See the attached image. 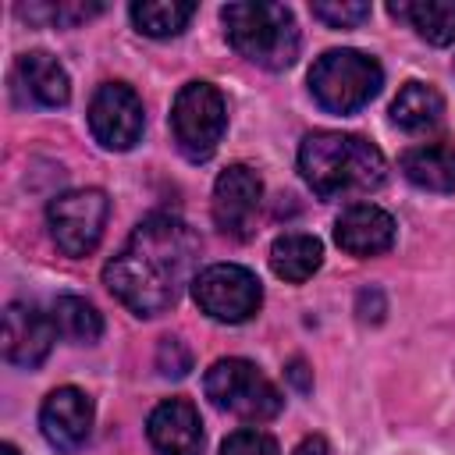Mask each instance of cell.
Wrapping results in <instances>:
<instances>
[{
  "instance_id": "cell-26",
  "label": "cell",
  "mask_w": 455,
  "mask_h": 455,
  "mask_svg": "<svg viewBox=\"0 0 455 455\" xmlns=\"http://www.w3.org/2000/svg\"><path fill=\"white\" fill-rule=\"evenodd\" d=\"M288 377H291V380H295L302 391L309 387V380H306V363H302V359H291V366H288Z\"/></svg>"
},
{
  "instance_id": "cell-25",
  "label": "cell",
  "mask_w": 455,
  "mask_h": 455,
  "mask_svg": "<svg viewBox=\"0 0 455 455\" xmlns=\"http://www.w3.org/2000/svg\"><path fill=\"white\" fill-rule=\"evenodd\" d=\"M295 455H331V444L323 441V437H302L299 441V448H295Z\"/></svg>"
},
{
  "instance_id": "cell-1",
  "label": "cell",
  "mask_w": 455,
  "mask_h": 455,
  "mask_svg": "<svg viewBox=\"0 0 455 455\" xmlns=\"http://www.w3.org/2000/svg\"><path fill=\"white\" fill-rule=\"evenodd\" d=\"M196 231L171 213H149L103 267V284L135 316H160L196 281Z\"/></svg>"
},
{
  "instance_id": "cell-14",
  "label": "cell",
  "mask_w": 455,
  "mask_h": 455,
  "mask_svg": "<svg viewBox=\"0 0 455 455\" xmlns=\"http://www.w3.org/2000/svg\"><path fill=\"white\" fill-rule=\"evenodd\" d=\"M149 444L156 455H203V423L192 402L167 398L149 412L146 423Z\"/></svg>"
},
{
  "instance_id": "cell-4",
  "label": "cell",
  "mask_w": 455,
  "mask_h": 455,
  "mask_svg": "<svg viewBox=\"0 0 455 455\" xmlns=\"http://www.w3.org/2000/svg\"><path fill=\"white\" fill-rule=\"evenodd\" d=\"M384 85V68L359 50H327L309 68V92L327 114L363 110Z\"/></svg>"
},
{
  "instance_id": "cell-19",
  "label": "cell",
  "mask_w": 455,
  "mask_h": 455,
  "mask_svg": "<svg viewBox=\"0 0 455 455\" xmlns=\"http://www.w3.org/2000/svg\"><path fill=\"white\" fill-rule=\"evenodd\" d=\"M395 18H405L419 39L434 46L455 43V0H409L387 7Z\"/></svg>"
},
{
  "instance_id": "cell-16",
  "label": "cell",
  "mask_w": 455,
  "mask_h": 455,
  "mask_svg": "<svg viewBox=\"0 0 455 455\" xmlns=\"http://www.w3.org/2000/svg\"><path fill=\"white\" fill-rule=\"evenodd\" d=\"M402 174L427 192H455V146L423 142L402 153Z\"/></svg>"
},
{
  "instance_id": "cell-7",
  "label": "cell",
  "mask_w": 455,
  "mask_h": 455,
  "mask_svg": "<svg viewBox=\"0 0 455 455\" xmlns=\"http://www.w3.org/2000/svg\"><path fill=\"white\" fill-rule=\"evenodd\" d=\"M192 299L210 320L245 323L259 313L263 288H259V277L252 270H245L238 263H213V267L196 274Z\"/></svg>"
},
{
  "instance_id": "cell-13",
  "label": "cell",
  "mask_w": 455,
  "mask_h": 455,
  "mask_svg": "<svg viewBox=\"0 0 455 455\" xmlns=\"http://www.w3.org/2000/svg\"><path fill=\"white\" fill-rule=\"evenodd\" d=\"M334 242L348 256H380L395 245V217L373 203H355L334 220Z\"/></svg>"
},
{
  "instance_id": "cell-10",
  "label": "cell",
  "mask_w": 455,
  "mask_h": 455,
  "mask_svg": "<svg viewBox=\"0 0 455 455\" xmlns=\"http://www.w3.org/2000/svg\"><path fill=\"white\" fill-rule=\"evenodd\" d=\"M263 181L252 167L231 164L213 181V224L231 238H249L252 217L259 210Z\"/></svg>"
},
{
  "instance_id": "cell-11",
  "label": "cell",
  "mask_w": 455,
  "mask_h": 455,
  "mask_svg": "<svg viewBox=\"0 0 455 455\" xmlns=\"http://www.w3.org/2000/svg\"><path fill=\"white\" fill-rule=\"evenodd\" d=\"M57 341L53 316L28 302H11L4 309V359L25 370H36Z\"/></svg>"
},
{
  "instance_id": "cell-23",
  "label": "cell",
  "mask_w": 455,
  "mask_h": 455,
  "mask_svg": "<svg viewBox=\"0 0 455 455\" xmlns=\"http://www.w3.org/2000/svg\"><path fill=\"white\" fill-rule=\"evenodd\" d=\"M220 455H277V441L267 430L245 427V430H235L220 444Z\"/></svg>"
},
{
  "instance_id": "cell-15",
  "label": "cell",
  "mask_w": 455,
  "mask_h": 455,
  "mask_svg": "<svg viewBox=\"0 0 455 455\" xmlns=\"http://www.w3.org/2000/svg\"><path fill=\"white\" fill-rule=\"evenodd\" d=\"M14 89L36 103V107H64L71 100V82L68 71L57 57L36 50V53H21L14 64Z\"/></svg>"
},
{
  "instance_id": "cell-3",
  "label": "cell",
  "mask_w": 455,
  "mask_h": 455,
  "mask_svg": "<svg viewBox=\"0 0 455 455\" xmlns=\"http://www.w3.org/2000/svg\"><path fill=\"white\" fill-rule=\"evenodd\" d=\"M220 21H224L228 43L256 68L284 71L295 64L299 25L284 4H270V0L228 4V7H220Z\"/></svg>"
},
{
  "instance_id": "cell-24",
  "label": "cell",
  "mask_w": 455,
  "mask_h": 455,
  "mask_svg": "<svg viewBox=\"0 0 455 455\" xmlns=\"http://www.w3.org/2000/svg\"><path fill=\"white\" fill-rule=\"evenodd\" d=\"M156 370L164 377H174L178 380V377H185L192 370V352L178 338H164L160 348H156Z\"/></svg>"
},
{
  "instance_id": "cell-9",
  "label": "cell",
  "mask_w": 455,
  "mask_h": 455,
  "mask_svg": "<svg viewBox=\"0 0 455 455\" xmlns=\"http://www.w3.org/2000/svg\"><path fill=\"white\" fill-rule=\"evenodd\" d=\"M142 100L124 82H103L89 100V132L103 149L124 153L142 139Z\"/></svg>"
},
{
  "instance_id": "cell-6",
  "label": "cell",
  "mask_w": 455,
  "mask_h": 455,
  "mask_svg": "<svg viewBox=\"0 0 455 455\" xmlns=\"http://www.w3.org/2000/svg\"><path fill=\"white\" fill-rule=\"evenodd\" d=\"M228 128V103L213 82H188L171 107V132L185 160L203 164L217 153Z\"/></svg>"
},
{
  "instance_id": "cell-5",
  "label": "cell",
  "mask_w": 455,
  "mask_h": 455,
  "mask_svg": "<svg viewBox=\"0 0 455 455\" xmlns=\"http://www.w3.org/2000/svg\"><path fill=\"white\" fill-rule=\"evenodd\" d=\"M203 387H206V398H210L217 409L231 412V416H238V419H249V423H267V419H274V416L281 412V405H284V398H281V391L274 387V380H270L256 363L238 359V355L217 359V363L206 370Z\"/></svg>"
},
{
  "instance_id": "cell-18",
  "label": "cell",
  "mask_w": 455,
  "mask_h": 455,
  "mask_svg": "<svg viewBox=\"0 0 455 455\" xmlns=\"http://www.w3.org/2000/svg\"><path fill=\"white\" fill-rule=\"evenodd\" d=\"M441 114H444V100L434 85L427 82H405L391 103V121L409 132V135H423L430 128L441 124Z\"/></svg>"
},
{
  "instance_id": "cell-20",
  "label": "cell",
  "mask_w": 455,
  "mask_h": 455,
  "mask_svg": "<svg viewBox=\"0 0 455 455\" xmlns=\"http://www.w3.org/2000/svg\"><path fill=\"white\" fill-rule=\"evenodd\" d=\"M135 28L142 36H153V39H167V36H178L188 18L196 14V4H185V0H139L128 7Z\"/></svg>"
},
{
  "instance_id": "cell-27",
  "label": "cell",
  "mask_w": 455,
  "mask_h": 455,
  "mask_svg": "<svg viewBox=\"0 0 455 455\" xmlns=\"http://www.w3.org/2000/svg\"><path fill=\"white\" fill-rule=\"evenodd\" d=\"M0 455H18V448H14V444H7V441H4V444H0Z\"/></svg>"
},
{
  "instance_id": "cell-2",
  "label": "cell",
  "mask_w": 455,
  "mask_h": 455,
  "mask_svg": "<svg viewBox=\"0 0 455 455\" xmlns=\"http://www.w3.org/2000/svg\"><path fill=\"white\" fill-rule=\"evenodd\" d=\"M299 174L320 199H359L384 185V153L352 132H313L299 146Z\"/></svg>"
},
{
  "instance_id": "cell-8",
  "label": "cell",
  "mask_w": 455,
  "mask_h": 455,
  "mask_svg": "<svg viewBox=\"0 0 455 455\" xmlns=\"http://www.w3.org/2000/svg\"><path fill=\"white\" fill-rule=\"evenodd\" d=\"M110 199L103 188H75L46 206V224L64 256H89L107 228Z\"/></svg>"
},
{
  "instance_id": "cell-17",
  "label": "cell",
  "mask_w": 455,
  "mask_h": 455,
  "mask_svg": "<svg viewBox=\"0 0 455 455\" xmlns=\"http://www.w3.org/2000/svg\"><path fill=\"white\" fill-rule=\"evenodd\" d=\"M320 263H323V245L316 235L288 231V235L274 238V245H270V270L288 284L309 281L320 270Z\"/></svg>"
},
{
  "instance_id": "cell-21",
  "label": "cell",
  "mask_w": 455,
  "mask_h": 455,
  "mask_svg": "<svg viewBox=\"0 0 455 455\" xmlns=\"http://www.w3.org/2000/svg\"><path fill=\"white\" fill-rule=\"evenodd\" d=\"M50 316H53L57 334L68 338V341H75V345H92L103 334V316L96 313L92 302H85L78 295H60L53 302V313Z\"/></svg>"
},
{
  "instance_id": "cell-22",
  "label": "cell",
  "mask_w": 455,
  "mask_h": 455,
  "mask_svg": "<svg viewBox=\"0 0 455 455\" xmlns=\"http://www.w3.org/2000/svg\"><path fill=\"white\" fill-rule=\"evenodd\" d=\"M309 11H313V18H320L331 28H355L370 18V4H363V0H320Z\"/></svg>"
},
{
  "instance_id": "cell-12",
  "label": "cell",
  "mask_w": 455,
  "mask_h": 455,
  "mask_svg": "<svg viewBox=\"0 0 455 455\" xmlns=\"http://www.w3.org/2000/svg\"><path fill=\"white\" fill-rule=\"evenodd\" d=\"M39 427H43V437L57 451L82 448L89 441V430H92V398L71 384L50 391L43 409H39Z\"/></svg>"
}]
</instances>
